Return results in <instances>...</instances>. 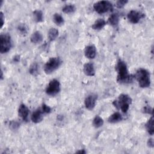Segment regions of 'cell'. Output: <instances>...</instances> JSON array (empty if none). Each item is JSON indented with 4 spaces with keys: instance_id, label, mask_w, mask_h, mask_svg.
Returning a JSON list of instances; mask_svg holds the SVG:
<instances>
[{
    "instance_id": "obj_26",
    "label": "cell",
    "mask_w": 154,
    "mask_h": 154,
    "mask_svg": "<svg viewBox=\"0 0 154 154\" xmlns=\"http://www.w3.org/2000/svg\"><path fill=\"white\" fill-rule=\"evenodd\" d=\"M128 2V1H125V0H119L118 1H117L116 2V7L117 8H121L125 6V5Z\"/></svg>"
},
{
    "instance_id": "obj_9",
    "label": "cell",
    "mask_w": 154,
    "mask_h": 154,
    "mask_svg": "<svg viewBox=\"0 0 154 154\" xmlns=\"http://www.w3.org/2000/svg\"><path fill=\"white\" fill-rule=\"evenodd\" d=\"M128 19L132 23H138L141 18L143 17V14L137 11L131 10L128 14Z\"/></svg>"
},
{
    "instance_id": "obj_4",
    "label": "cell",
    "mask_w": 154,
    "mask_h": 154,
    "mask_svg": "<svg viewBox=\"0 0 154 154\" xmlns=\"http://www.w3.org/2000/svg\"><path fill=\"white\" fill-rule=\"evenodd\" d=\"M62 61L59 57L51 58L44 66V71L46 74H50L57 70L61 64Z\"/></svg>"
},
{
    "instance_id": "obj_1",
    "label": "cell",
    "mask_w": 154,
    "mask_h": 154,
    "mask_svg": "<svg viewBox=\"0 0 154 154\" xmlns=\"http://www.w3.org/2000/svg\"><path fill=\"white\" fill-rule=\"evenodd\" d=\"M116 69L118 73L117 78V82L121 84H126L130 83L133 81L134 77L133 75L128 73L127 66L124 61L119 60L117 62Z\"/></svg>"
},
{
    "instance_id": "obj_21",
    "label": "cell",
    "mask_w": 154,
    "mask_h": 154,
    "mask_svg": "<svg viewBox=\"0 0 154 154\" xmlns=\"http://www.w3.org/2000/svg\"><path fill=\"white\" fill-rule=\"evenodd\" d=\"M103 124V119L99 116H96L93 121V125L95 128H99L102 126Z\"/></svg>"
},
{
    "instance_id": "obj_6",
    "label": "cell",
    "mask_w": 154,
    "mask_h": 154,
    "mask_svg": "<svg viewBox=\"0 0 154 154\" xmlns=\"http://www.w3.org/2000/svg\"><path fill=\"white\" fill-rule=\"evenodd\" d=\"M93 8L97 13L102 14L112 10L113 7L109 1H100L94 4Z\"/></svg>"
},
{
    "instance_id": "obj_11",
    "label": "cell",
    "mask_w": 154,
    "mask_h": 154,
    "mask_svg": "<svg viewBox=\"0 0 154 154\" xmlns=\"http://www.w3.org/2000/svg\"><path fill=\"white\" fill-rule=\"evenodd\" d=\"M84 54L87 58L90 59L94 58L96 55V49L95 46L93 45L87 46L85 49Z\"/></svg>"
},
{
    "instance_id": "obj_20",
    "label": "cell",
    "mask_w": 154,
    "mask_h": 154,
    "mask_svg": "<svg viewBox=\"0 0 154 154\" xmlns=\"http://www.w3.org/2000/svg\"><path fill=\"white\" fill-rule=\"evenodd\" d=\"M33 16L34 19L37 22H40L43 21V13L40 10H35L33 12Z\"/></svg>"
},
{
    "instance_id": "obj_8",
    "label": "cell",
    "mask_w": 154,
    "mask_h": 154,
    "mask_svg": "<svg viewBox=\"0 0 154 154\" xmlns=\"http://www.w3.org/2000/svg\"><path fill=\"white\" fill-rule=\"evenodd\" d=\"M97 100V96L94 94H91L88 95L85 99L84 103L86 108L89 110L93 109L96 105Z\"/></svg>"
},
{
    "instance_id": "obj_22",
    "label": "cell",
    "mask_w": 154,
    "mask_h": 154,
    "mask_svg": "<svg viewBox=\"0 0 154 154\" xmlns=\"http://www.w3.org/2000/svg\"><path fill=\"white\" fill-rule=\"evenodd\" d=\"M53 19H54V22L57 25H61L64 23V19H63V17L58 13H55L54 15V17H53Z\"/></svg>"
},
{
    "instance_id": "obj_23",
    "label": "cell",
    "mask_w": 154,
    "mask_h": 154,
    "mask_svg": "<svg viewBox=\"0 0 154 154\" xmlns=\"http://www.w3.org/2000/svg\"><path fill=\"white\" fill-rule=\"evenodd\" d=\"M63 11L65 13H72L75 10V7L72 4L66 5L62 9Z\"/></svg>"
},
{
    "instance_id": "obj_14",
    "label": "cell",
    "mask_w": 154,
    "mask_h": 154,
    "mask_svg": "<svg viewBox=\"0 0 154 154\" xmlns=\"http://www.w3.org/2000/svg\"><path fill=\"white\" fill-rule=\"evenodd\" d=\"M43 40V35L40 31L34 32L31 37V41L32 43L37 44L42 42Z\"/></svg>"
},
{
    "instance_id": "obj_31",
    "label": "cell",
    "mask_w": 154,
    "mask_h": 154,
    "mask_svg": "<svg viewBox=\"0 0 154 154\" xmlns=\"http://www.w3.org/2000/svg\"><path fill=\"white\" fill-rule=\"evenodd\" d=\"M76 153H85V151L84 149H82V150L77 151Z\"/></svg>"
},
{
    "instance_id": "obj_3",
    "label": "cell",
    "mask_w": 154,
    "mask_h": 154,
    "mask_svg": "<svg viewBox=\"0 0 154 154\" xmlns=\"http://www.w3.org/2000/svg\"><path fill=\"white\" fill-rule=\"evenodd\" d=\"M132 103V99L130 96L125 94H122L119 96L117 100L113 102V105L118 109H120L122 111L126 113L129 107V105Z\"/></svg>"
},
{
    "instance_id": "obj_7",
    "label": "cell",
    "mask_w": 154,
    "mask_h": 154,
    "mask_svg": "<svg viewBox=\"0 0 154 154\" xmlns=\"http://www.w3.org/2000/svg\"><path fill=\"white\" fill-rule=\"evenodd\" d=\"M60 90V84L58 80L54 79L51 80L46 88V93L49 96H55Z\"/></svg>"
},
{
    "instance_id": "obj_2",
    "label": "cell",
    "mask_w": 154,
    "mask_h": 154,
    "mask_svg": "<svg viewBox=\"0 0 154 154\" xmlns=\"http://www.w3.org/2000/svg\"><path fill=\"white\" fill-rule=\"evenodd\" d=\"M135 78L138 82L139 85L142 88H146L150 85V77L149 72L144 69L137 70Z\"/></svg>"
},
{
    "instance_id": "obj_10",
    "label": "cell",
    "mask_w": 154,
    "mask_h": 154,
    "mask_svg": "<svg viewBox=\"0 0 154 154\" xmlns=\"http://www.w3.org/2000/svg\"><path fill=\"white\" fill-rule=\"evenodd\" d=\"M43 112L42 109H37L34 111L31 116L32 122L35 123L40 122L43 119Z\"/></svg>"
},
{
    "instance_id": "obj_29",
    "label": "cell",
    "mask_w": 154,
    "mask_h": 154,
    "mask_svg": "<svg viewBox=\"0 0 154 154\" xmlns=\"http://www.w3.org/2000/svg\"><path fill=\"white\" fill-rule=\"evenodd\" d=\"M147 144H148V146L149 147H153V139H152V138L149 139L148 142H147Z\"/></svg>"
},
{
    "instance_id": "obj_16",
    "label": "cell",
    "mask_w": 154,
    "mask_h": 154,
    "mask_svg": "<svg viewBox=\"0 0 154 154\" xmlns=\"http://www.w3.org/2000/svg\"><path fill=\"white\" fill-rule=\"evenodd\" d=\"M122 120V116L120 114V113L116 112H114V114H112V115H111L109 117L108 120L109 123H114L119 122L121 121Z\"/></svg>"
},
{
    "instance_id": "obj_24",
    "label": "cell",
    "mask_w": 154,
    "mask_h": 154,
    "mask_svg": "<svg viewBox=\"0 0 154 154\" xmlns=\"http://www.w3.org/2000/svg\"><path fill=\"white\" fill-rule=\"evenodd\" d=\"M17 30H18L20 34L23 35H26V34H27V32H28V28H27V26H26L25 24H23V23H21V24H20V25H18V26H17Z\"/></svg>"
},
{
    "instance_id": "obj_13",
    "label": "cell",
    "mask_w": 154,
    "mask_h": 154,
    "mask_svg": "<svg viewBox=\"0 0 154 154\" xmlns=\"http://www.w3.org/2000/svg\"><path fill=\"white\" fill-rule=\"evenodd\" d=\"M84 72L85 74L87 76H94L95 74V70L93 64L90 63H85L84 65Z\"/></svg>"
},
{
    "instance_id": "obj_5",
    "label": "cell",
    "mask_w": 154,
    "mask_h": 154,
    "mask_svg": "<svg viewBox=\"0 0 154 154\" xmlns=\"http://www.w3.org/2000/svg\"><path fill=\"white\" fill-rule=\"evenodd\" d=\"M12 46L11 37L8 34H2L0 36V52L4 54L10 51Z\"/></svg>"
},
{
    "instance_id": "obj_17",
    "label": "cell",
    "mask_w": 154,
    "mask_h": 154,
    "mask_svg": "<svg viewBox=\"0 0 154 154\" xmlns=\"http://www.w3.org/2000/svg\"><path fill=\"white\" fill-rule=\"evenodd\" d=\"M108 23L114 26H116L118 25L119 22V17L117 14H112L108 18Z\"/></svg>"
},
{
    "instance_id": "obj_18",
    "label": "cell",
    "mask_w": 154,
    "mask_h": 154,
    "mask_svg": "<svg viewBox=\"0 0 154 154\" xmlns=\"http://www.w3.org/2000/svg\"><path fill=\"white\" fill-rule=\"evenodd\" d=\"M58 31L56 28H52L49 30L48 36L50 41L54 40L58 37Z\"/></svg>"
},
{
    "instance_id": "obj_30",
    "label": "cell",
    "mask_w": 154,
    "mask_h": 154,
    "mask_svg": "<svg viewBox=\"0 0 154 154\" xmlns=\"http://www.w3.org/2000/svg\"><path fill=\"white\" fill-rule=\"evenodd\" d=\"M1 27L2 28L3 25H4V16H3V13L2 12H1Z\"/></svg>"
},
{
    "instance_id": "obj_27",
    "label": "cell",
    "mask_w": 154,
    "mask_h": 154,
    "mask_svg": "<svg viewBox=\"0 0 154 154\" xmlns=\"http://www.w3.org/2000/svg\"><path fill=\"white\" fill-rule=\"evenodd\" d=\"M42 110L43 111V113H49L51 112V108L49 106H48L46 104L43 103L42 105Z\"/></svg>"
},
{
    "instance_id": "obj_25",
    "label": "cell",
    "mask_w": 154,
    "mask_h": 154,
    "mask_svg": "<svg viewBox=\"0 0 154 154\" xmlns=\"http://www.w3.org/2000/svg\"><path fill=\"white\" fill-rule=\"evenodd\" d=\"M38 66L37 63L32 64L29 68V73L32 75H36L38 73Z\"/></svg>"
},
{
    "instance_id": "obj_12",
    "label": "cell",
    "mask_w": 154,
    "mask_h": 154,
    "mask_svg": "<svg viewBox=\"0 0 154 154\" xmlns=\"http://www.w3.org/2000/svg\"><path fill=\"white\" fill-rule=\"evenodd\" d=\"M18 114L19 116L23 120H27L28 116L29 114V109L28 107L24 105V104H21L18 109Z\"/></svg>"
},
{
    "instance_id": "obj_15",
    "label": "cell",
    "mask_w": 154,
    "mask_h": 154,
    "mask_svg": "<svg viewBox=\"0 0 154 154\" xmlns=\"http://www.w3.org/2000/svg\"><path fill=\"white\" fill-rule=\"evenodd\" d=\"M106 25V22L103 19H99L95 21L92 25V28L94 30H100Z\"/></svg>"
},
{
    "instance_id": "obj_19",
    "label": "cell",
    "mask_w": 154,
    "mask_h": 154,
    "mask_svg": "<svg viewBox=\"0 0 154 154\" xmlns=\"http://www.w3.org/2000/svg\"><path fill=\"white\" fill-rule=\"evenodd\" d=\"M146 128L147 131V132L150 134L153 135L154 133V129H153V117H152L147 122L146 124Z\"/></svg>"
},
{
    "instance_id": "obj_28",
    "label": "cell",
    "mask_w": 154,
    "mask_h": 154,
    "mask_svg": "<svg viewBox=\"0 0 154 154\" xmlns=\"http://www.w3.org/2000/svg\"><path fill=\"white\" fill-rule=\"evenodd\" d=\"M143 112H144V113H147V114H152L153 109H152V108H150V106H145V107L143 108Z\"/></svg>"
}]
</instances>
